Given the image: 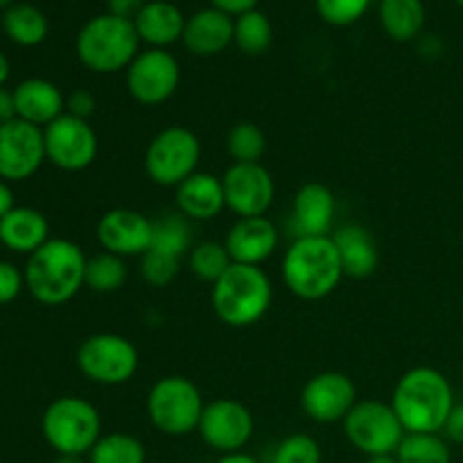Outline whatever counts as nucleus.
<instances>
[{"label": "nucleus", "instance_id": "f257e3e1", "mask_svg": "<svg viewBox=\"0 0 463 463\" xmlns=\"http://www.w3.org/2000/svg\"><path fill=\"white\" fill-rule=\"evenodd\" d=\"M389 405L407 434H439L457 402L450 380L441 371L416 366L398 380Z\"/></svg>", "mask_w": 463, "mask_h": 463}, {"label": "nucleus", "instance_id": "f03ea898", "mask_svg": "<svg viewBox=\"0 0 463 463\" xmlns=\"http://www.w3.org/2000/svg\"><path fill=\"white\" fill-rule=\"evenodd\" d=\"M86 258L80 244L50 238L27 258L25 288L43 306H63L86 288Z\"/></svg>", "mask_w": 463, "mask_h": 463}, {"label": "nucleus", "instance_id": "7ed1b4c3", "mask_svg": "<svg viewBox=\"0 0 463 463\" xmlns=\"http://www.w3.org/2000/svg\"><path fill=\"white\" fill-rule=\"evenodd\" d=\"M283 283L303 301H321L339 288L344 279L342 258L333 235L294 238L280 265Z\"/></svg>", "mask_w": 463, "mask_h": 463}, {"label": "nucleus", "instance_id": "20e7f679", "mask_svg": "<svg viewBox=\"0 0 463 463\" xmlns=\"http://www.w3.org/2000/svg\"><path fill=\"white\" fill-rule=\"evenodd\" d=\"M75 52L81 66L98 75H113L129 68V63L140 52V36L136 32L134 21L113 16V14H98L89 18L77 32Z\"/></svg>", "mask_w": 463, "mask_h": 463}, {"label": "nucleus", "instance_id": "39448f33", "mask_svg": "<svg viewBox=\"0 0 463 463\" xmlns=\"http://www.w3.org/2000/svg\"><path fill=\"white\" fill-rule=\"evenodd\" d=\"M274 288L262 267L231 265V269L213 285V312L231 328H249L269 312Z\"/></svg>", "mask_w": 463, "mask_h": 463}, {"label": "nucleus", "instance_id": "423d86ee", "mask_svg": "<svg viewBox=\"0 0 463 463\" xmlns=\"http://www.w3.org/2000/svg\"><path fill=\"white\" fill-rule=\"evenodd\" d=\"M41 432L59 455L84 457L102 437V419L93 402L80 396H61L48 405Z\"/></svg>", "mask_w": 463, "mask_h": 463}, {"label": "nucleus", "instance_id": "0eeeda50", "mask_svg": "<svg viewBox=\"0 0 463 463\" xmlns=\"http://www.w3.org/2000/svg\"><path fill=\"white\" fill-rule=\"evenodd\" d=\"M202 392L185 375H165L147 393L149 423L165 437H188L197 432L203 414Z\"/></svg>", "mask_w": 463, "mask_h": 463}, {"label": "nucleus", "instance_id": "6e6552de", "mask_svg": "<svg viewBox=\"0 0 463 463\" xmlns=\"http://www.w3.org/2000/svg\"><path fill=\"white\" fill-rule=\"evenodd\" d=\"M202 143L188 127L172 125L158 131L145 149V172L152 184L179 188L188 176L199 172Z\"/></svg>", "mask_w": 463, "mask_h": 463}, {"label": "nucleus", "instance_id": "1a4fd4ad", "mask_svg": "<svg viewBox=\"0 0 463 463\" xmlns=\"http://www.w3.org/2000/svg\"><path fill=\"white\" fill-rule=\"evenodd\" d=\"M77 366L89 383L118 387L134 378L140 366V355L131 339L116 333H98L80 344Z\"/></svg>", "mask_w": 463, "mask_h": 463}, {"label": "nucleus", "instance_id": "9d476101", "mask_svg": "<svg viewBox=\"0 0 463 463\" xmlns=\"http://www.w3.org/2000/svg\"><path fill=\"white\" fill-rule=\"evenodd\" d=\"M342 423L351 446L366 457L396 455L407 434L393 407L378 401H360Z\"/></svg>", "mask_w": 463, "mask_h": 463}, {"label": "nucleus", "instance_id": "9b49d317", "mask_svg": "<svg viewBox=\"0 0 463 463\" xmlns=\"http://www.w3.org/2000/svg\"><path fill=\"white\" fill-rule=\"evenodd\" d=\"M127 90L143 107H158L176 93L181 66L170 50L147 48L125 71Z\"/></svg>", "mask_w": 463, "mask_h": 463}, {"label": "nucleus", "instance_id": "f8f14e48", "mask_svg": "<svg viewBox=\"0 0 463 463\" xmlns=\"http://www.w3.org/2000/svg\"><path fill=\"white\" fill-rule=\"evenodd\" d=\"M45 158L63 172H81L98 158V134L89 120L63 113L43 129Z\"/></svg>", "mask_w": 463, "mask_h": 463}, {"label": "nucleus", "instance_id": "ddd939ff", "mask_svg": "<svg viewBox=\"0 0 463 463\" xmlns=\"http://www.w3.org/2000/svg\"><path fill=\"white\" fill-rule=\"evenodd\" d=\"M253 430L256 423L247 405L231 398H220L203 407L197 432L208 448L222 455H231L242 452V448L251 441Z\"/></svg>", "mask_w": 463, "mask_h": 463}, {"label": "nucleus", "instance_id": "4468645a", "mask_svg": "<svg viewBox=\"0 0 463 463\" xmlns=\"http://www.w3.org/2000/svg\"><path fill=\"white\" fill-rule=\"evenodd\" d=\"M226 208L238 220L262 217L276 197L274 176L262 163H233L222 176Z\"/></svg>", "mask_w": 463, "mask_h": 463}, {"label": "nucleus", "instance_id": "2eb2a0df", "mask_svg": "<svg viewBox=\"0 0 463 463\" xmlns=\"http://www.w3.org/2000/svg\"><path fill=\"white\" fill-rule=\"evenodd\" d=\"M45 158L43 129L16 120L0 125V179L25 181L39 172Z\"/></svg>", "mask_w": 463, "mask_h": 463}, {"label": "nucleus", "instance_id": "dca6fc26", "mask_svg": "<svg viewBox=\"0 0 463 463\" xmlns=\"http://www.w3.org/2000/svg\"><path fill=\"white\" fill-rule=\"evenodd\" d=\"M357 405V387L346 373L324 371L312 375L301 392V407L317 423H339Z\"/></svg>", "mask_w": 463, "mask_h": 463}, {"label": "nucleus", "instance_id": "f3484780", "mask_svg": "<svg viewBox=\"0 0 463 463\" xmlns=\"http://www.w3.org/2000/svg\"><path fill=\"white\" fill-rule=\"evenodd\" d=\"M95 233L102 251L120 258L145 256L152 247V220L131 208H111L104 213Z\"/></svg>", "mask_w": 463, "mask_h": 463}, {"label": "nucleus", "instance_id": "a211bd4d", "mask_svg": "<svg viewBox=\"0 0 463 463\" xmlns=\"http://www.w3.org/2000/svg\"><path fill=\"white\" fill-rule=\"evenodd\" d=\"M280 233L269 217H242L229 229L224 247L235 265L260 267L276 253Z\"/></svg>", "mask_w": 463, "mask_h": 463}, {"label": "nucleus", "instance_id": "6ab92c4d", "mask_svg": "<svg viewBox=\"0 0 463 463\" xmlns=\"http://www.w3.org/2000/svg\"><path fill=\"white\" fill-rule=\"evenodd\" d=\"M337 199L324 184H306L298 188L292 202L289 229L294 238H317L328 235L335 224Z\"/></svg>", "mask_w": 463, "mask_h": 463}, {"label": "nucleus", "instance_id": "aec40b11", "mask_svg": "<svg viewBox=\"0 0 463 463\" xmlns=\"http://www.w3.org/2000/svg\"><path fill=\"white\" fill-rule=\"evenodd\" d=\"M235 18L222 9L203 7L188 16L181 43L194 57H215L233 43Z\"/></svg>", "mask_w": 463, "mask_h": 463}, {"label": "nucleus", "instance_id": "412c9836", "mask_svg": "<svg viewBox=\"0 0 463 463\" xmlns=\"http://www.w3.org/2000/svg\"><path fill=\"white\" fill-rule=\"evenodd\" d=\"M185 21L188 18L184 16V12L170 0H147L134 16V27L140 36V43L167 50L184 39Z\"/></svg>", "mask_w": 463, "mask_h": 463}, {"label": "nucleus", "instance_id": "4be33fe9", "mask_svg": "<svg viewBox=\"0 0 463 463\" xmlns=\"http://www.w3.org/2000/svg\"><path fill=\"white\" fill-rule=\"evenodd\" d=\"M14 102H16V118L41 127V129L63 116V109H66V98H63L61 89L41 77H30V80L21 81L14 89Z\"/></svg>", "mask_w": 463, "mask_h": 463}, {"label": "nucleus", "instance_id": "5701e85b", "mask_svg": "<svg viewBox=\"0 0 463 463\" xmlns=\"http://www.w3.org/2000/svg\"><path fill=\"white\" fill-rule=\"evenodd\" d=\"M176 208L188 220H213L226 208L224 184L211 172H194L176 188Z\"/></svg>", "mask_w": 463, "mask_h": 463}, {"label": "nucleus", "instance_id": "b1692460", "mask_svg": "<svg viewBox=\"0 0 463 463\" xmlns=\"http://www.w3.org/2000/svg\"><path fill=\"white\" fill-rule=\"evenodd\" d=\"M333 242L342 258L344 276L348 279H369L380 262L378 244L369 229L360 224H346L333 233Z\"/></svg>", "mask_w": 463, "mask_h": 463}, {"label": "nucleus", "instance_id": "393cba45", "mask_svg": "<svg viewBox=\"0 0 463 463\" xmlns=\"http://www.w3.org/2000/svg\"><path fill=\"white\" fill-rule=\"evenodd\" d=\"M50 240V224L36 208L16 206L0 220V244L14 253L32 256Z\"/></svg>", "mask_w": 463, "mask_h": 463}, {"label": "nucleus", "instance_id": "a878e982", "mask_svg": "<svg viewBox=\"0 0 463 463\" xmlns=\"http://www.w3.org/2000/svg\"><path fill=\"white\" fill-rule=\"evenodd\" d=\"M378 18L389 39L407 43L423 32L425 5L423 0H380Z\"/></svg>", "mask_w": 463, "mask_h": 463}, {"label": "nucleus", "instance_id": "bb28decb", "mask_svg": "<svg viewBox=\"0 0 463 463\" xmlns=\"http://www.w3.org/2000/svg\"><path fill=\"white\" fill-rule=\"evenodd\" d=\"M3 30L9 41L23 48H34L48 39V16L30 3H14L3 14Z\"/></svg>", "mask_w": 463, "mask_h": 463}, {"label": "nucleus", "instance_id": "cd10ccee", "mask_svg": "<svg viewBox=\"0 0 463 463\" xmlns=\"http://www.w3.org/2000/svg\"><path fill=\"white\" fill-rule=\"evenodd\" d=\"M193 247V226L188 217L181 213H165L158 220H152V251L181 258Z\"/></svg>", "mask_w": 463, "mask_h": 463}, {"label": "nucleus", "instance_id": "c85d7f7f", "mask_svg": "<svg viewBox=\"0 0 463 463\" xmlns=\"http://www.w3.org/2000/svg\"><path fill=\"white\" fill-rule=\"evenodd\" d=\"M271 41H274V27L271 21L260 12V9H251L240 16H235V30H233V43L242 50L249 57H260L269 50Z\"/></svg>", "mask_w": 463, "mask_h": 463}, {"label": "nucleus", "instance_id": "c756f323", "mask_svg": "<svg viewBox=\"0 0 463 463\" xmlns=\"http://www.w3.org/2000/svg\"><path fill=\"white\" fill-rule=\"evenodd\" d=\"M129 279L125 258L113 256L109 251H99L86 262V288L98 294H113Z\"/></svg>", "mask_w": 463, "mask_h": 463}, {"label": "nucleus", "instance_id": "7c9ffc66", "mask_svg": "<svg viewBox=\"0 0 463 463\" xmlns=\"http://www.w3.org/2000/svg\"><path fill=\"white\" fill-rule=\"evenodd\" d=\"M89 463H147V452L140 439L125 432L102 434L89 452Z\"/></svg>", "mask_w": 463, "mask_h": 463}, {"label": "nucleus", "instance_id": "2f4dec72", "mask_svg": "<svg viewBox=\"0 0 463 463\" xmlns=\"http://www.w3.org/2000/svg\"><path fill=\"white\" fill-rule=\"evenodd\" d=\"M233 260H231L229 251H226L224 242H199L190 249L188 253V267L199 280L203 283L215 285L226 271L231 269Z\"/></svg>", "mask_w": 463, "mask_h": 463}, {"label": "nucleus", "instance_id": "473e14b6", "mask_svg": "<svg viewBox=\"0 0 463 463\" xmlns=\"http://www.w3.org/2000/svg\"><path fill=\"white\" fill-rule=\"evenodd\" d=\"M398 463H450V446L439 434H405L396 450Z\"/></svg>", "mask_w": 463, "mask_h": 463}, {"label": "nucleus", "instance_id": "72a5a7b5", "mask_svg": "<svg viewBox=\"0 0 463 463\" xmlns=\"http://www.w3.org/2000/svg\"><path fill=\"white\" fill-rule=\"evenodd\" d=\"M226 152L235 163H260L267 152V136L256 122H238L226 136Z\"/></svg>", "mask_w": 463, "mask_h": 463}, {"label": "nucleus", "instance_id": "f704fd0d", "mask_svg": "<svg viewBox=\"0 0 463 463\" xmlns=\"http://www.w3.org/2000/svg\"><path fill=\"white\" fill-rule=\"evenodd\" d=\"M373 0H315V9L324 23L333 27L355 25L366 16Z\"/></svg>", "mask_w": 463, "mask_h": 463}, {"label": "nucleus", "instance_id": "c9c22d12", "mask_svg": "<svg viewBox=\"0 0 463 463\" xmlns=\"http://www.w3.org/2000/svg\"><path fill=\"white\" fill-rule=\"evenodd\" d=\"M324 452L310 434H289L276 446L271 463H321Z\"/></svg>", "mask_w": 463, "mask_h": 463}, {"label": "nucleus", "instance_id": "e433bc0d", "mask_svg": "<svg viewBox=\"0 0 463 463\" xmlns=\"http://www.w3.org/2000/svg\"><path fill=\"white\" fill-rule=\"evenodd\" d=\"M140 258H143L140 260V276L152 288H167L179 276L181 258L167 256V253L161 251H152V249Z\"/></svg>", "mask_w": 463, "mask_h": 463}, {"label": "nucleus", "instance_id": "4c0bfd02", "mask_svg": "<svg viewBox=\"0 0 463 463\" xmlns=\"http://www.w3.org/2000/svg\"><path fill=\"white\" fill-rule=\"evenodd\" d=\"M25 288V274L12 262H0V303H12Z\"/></svg>", "mask_w": 463, "mask_h": 463}, {"label": "nucleus", "instance_id": "58836bf2", "mask_svg": "<svg viewBox=\"0 0 463 463\" xmlns=\"http://www.w3.org/2000/svg\"><path fill=\"white\" fill-rule=\"evenodd\" d=\"M66 109H68L66 113H71V116L81 118V120H89V116H93L95 111L93 93H89L86 89L72 90V93L66 98Z\"/></svg>", "mask_w": 463, "mask_h": 463}, {"label": "nucleus", "instance_id": "ea45409f", "mask_svg": "<svg viewBox=\"0 0 463 463\" xmlns=\"http://www.w3.org/2000/svg\"><path fill=\"white\" fill-rule=\"evenodd\" d=\"M441 432L446 434L448 441L457 443V446H463V402L452 407L450 416H448V420H446V425H443Z\"/></svg>", "mask_w": 463, "mask_h": 463}, {"label": "nucleus", "instance_id": "a19ab883", "mask_svg": "<svg viewBox=\"0 0 463 463\" xmlns=\"http://www.w3.org/2000/svg\"><path fill=\"white\" fill-rule=\"evenodd\" d=\"M208 3H211V7L222 9V12L235 18L244 12L258 9V3H260V0H208Z\"/></svg>", "mask_w": 463, "mask_h": 463}, {"label": "nucleus", "instance_id": "79ce46f5", "mask_svg": "<svg viewBox=\"0 0 463 463\" xmlns=\"http://www.w3.org/2000/svg\"><path fill=\"white\" fill-rule=\"evenodd\" d=\"M145 3H147V0H107V7L109 14H113V16L134 21V16L143 9Z\"/></svg>", "mask_w": 463, "mask_h": 463}, {"label": "nucleus", "instance_id": "37998d69", "mask_svg": "<svg viewBox=\"0 0 463 463\" xmlns=\"http://www.w3.org/2000/svg\"><path fill=\"white\" fill-rule=\"evenodd\" d=\"M16 120V102H14V90L0 89V125Z\"/></svg>", "mask_w": 463, "mask_h": 463}, {"label": "nucleus", "instance_id": "c03bdc74", "mask_svg": "<svg viewBox=\"0 0 463 463\" xmlns=\"http://www.w3.org/2000/svg\"><path fill=\"white\" fill-rule=\"evenodd\" d=\"M14 208H16V203H14L12 188L7 185V181H0V220H3L5 215H9Z\"/></svg>", "mask_w": 463, "mask_h": 463}, {"label": "nucleus", "instance_id": "a18cd8bd", "mask_svg": "<svg viewBox=\"0 0 463 463\" xmlns=\"http://www.w3.org/2000/svg\"><path fill=\"white\" fill-rule=\"evenodd\" d=\"M217 463H260L256 457L247 455V452H231V455H224Z\"/></svg>", "mask_w": 463, "mask_h": 463}, {"label": "nucleus", "instance_id": "49530a36", "mask_svg": "<svg viewBox=\"0 0 463 463\" xmlns=\"http://www.w3.org/2000/svg\"><path fill=\"white\" fill-rule=\"evenodd\" d=\"M7 77H9V59L5 57V52H0V89L5 86Z\"/></svg>", "mask_w": 463, "mask_h": 463}, {"label": "nucleus", "instance_id": "de8ad7c7", "mask_svg": "<svg viewBox=\"0 0 463 463\" xmlns=\"http://www.w3.org/2000/svg\"><path fill=\"white\" fill-rule=\"evenodd\" d=\"M366 463H398L396 455H378V457H369Z\"/></svg>", "mask_w": 463, "mask_h": 463}, {"label": "nucleus", "instance_id": "09e8293b", "mask_svg": "<svg viewBox=\"0 0 463 463\" xmlns=\"http://www.w3.org/2000/svg\"><path fill=\"white\" fill-rule=\"evenodd\" d=\"M54 463H86L84 457H72V455H59V459Z\"/></svg>", "mask_w": 463, "mask_h": 463}, {"label": "nucleus", "instance_id": "8fccbe9b", "mask_svg": "<svg viewBox=\"0 0 463 463\" xmlns=\"http://www.w3.org/2000/svg\"><path fill=\"white\" fill-rule=\"evenodd\" d=\"M14 5V0H0V9H7V7H12Z\"/></svg>", "mask_w": 463, "mask_h": 463}, {"label": "nucleus", "instance_id": "3c124183", "mask_svg": "<svg viewBox=\"0 0 463 463\" xmlns=\"http://www.w3.org/2000/svg\"><path fill=\"white\" fill-rule=\"evenodd\" d=\"M455 3H457V5H459V7H463V0H455Z\"/></svg>", "mask_w": 463, "mask_h": 463}, {"label": "nucleus", "instance_id": "603ef678", "mask_svg": "<svg viewBox=\"0 0 463 463\" xmlns=\"http://www.w3.org/2000/svg\"><path fill=\"white\" fill-rule=\"evenodd\" d=\"M0 463H3V461H0Z\"/></svg>", "mask_w": 463, "mask_h": 463}]
</instances>
